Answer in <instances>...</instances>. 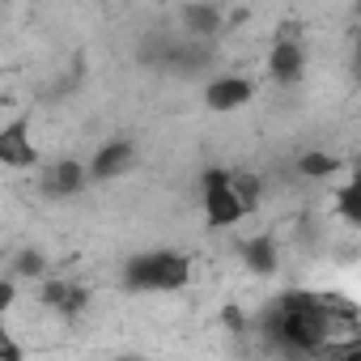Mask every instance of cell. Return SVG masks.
<instances>
[{
	"mask_svg": "<svg viewBox=\"0 0 361 361\" xmlns=\"http://www.w3.org/2000/svg\"><path fill=\"white\" fill-rule=\"evenodd\" d=\"M35 285H39V293H35V298H39V306L56 310V314H60V319H68V323H73V319H81V314L90 310V289H85V285H77V281H60V276L51 281V272H47V276H43V281H35Z\"/></svg>",
	"mask_w": 361,
	"mask_h": 361,
	"instance_id": "obj_7",
	"label": "cell"
},
{
	"mask_svg": "<svg viewBox=\"0 0 361 361\" xmlns=\"http://www.w3.org/2000/svg\"><path fill=\"white\" fill-rule=\"evenodd\" d=\"M268 77L276 85H285V90L302 85V77H306V47H302V39H272Z\"/></svg>",
	"mask_w": 361,
	"mask_h": 361,
	"instance_id": "obj_9",
	"label": "cell"
},
{
	"mask_svg": "<svg viewBox=\"0 0 361 361\" xmlns=\"http://www.w3.org/2000/svg\"><path fill=\"white\" fill-rule=\"evenodd\" d=\"M200 200H204V221L209 230H230L243 221V204L230 188V170L226 166H209L200 174Z\"/></svg>",
	"mask_w": 361,
	"mask_h": 361,
	"instance_id": "obj_3",
	"label": "cell"
},
{
	"mask_svg": "<svg viewBox=\"0 0 361 361\" xmlns=\"http://www.w3.org/2000/svg\"><path fill=\"white\" fill-rule=\"evenodd\" d=\"M18 302V276H0V319H5Z\"/></svg>",
	"mask_w": 361,
	"mask_h": 361,
	"instance_id": "obj_17",
	"label": "cell"
},
{
	"mask_svg": "<svg viewBox=\"0 0 361 361\" xmlns=\"http://www.w3.org/2000/svg\"><path fill=\"white\" fill-rule=\"evenodd\" d=\"M22 357H26L22 340H13V331L5 327V319H0V361H22Z\"/></svg>",
	"mask_w": 361,
	"mask_h": 361,
	"instance_id": "obj_16",
	"label": "cell"
},
{
	"mask_svg": "<svg viewBox=\"0 0 361 361\" xmlns=\"http://www.w3.org/2000/svg\"><path fill=\"white\" fill-rule=\"evenodd\" d=\"M344 166H348V161L336 157V153H327V149H306V153L293 157V170L306 178V183H327V178H336Z\"/></svg>",
	"mask_w": 361,
	"mask_h": 361,
	"instance_id": "obj_12",
	"label": "cell"
},
{
	"mask_svg": "<svg viewBox=\"0 0 361 361\" xmlns=\"http://www.w3.org/2000/svg\"><path fill=\"white\" fill-rule=\"evenodd\" d=\"M243 268H247L251 276H259V281L276 276V268H281V247H276V238H272V234L247 238V243H243Z\"/></svg>",
	"mask_w": 361,
	"mask_h": 361,
	"instance_id": "obj_11",
	"label": "cell"
},
{
	"mask_svg": "<svg viewBox=\"0 0 361 361\" xmlns=\"http://www.w3.org/2000/svg\"><path fill=\"white\" fill-rule=\"evenodd\" d=\"M178 22H183V35L188 39H209L217 43L226 35V13L213 5V0H188L183 13H178Z\"/></svg>",
	"mask_w": 361,
	"mask_h": 361,
	"instance_id": "obj_10",
	"label": "cell"
},
{
	"mask_svg": "<svg viewBox=\"0 0 361 361\" xmlns=\"http://www.w3.org/2000/svg\"><path fill=\"white\" fill-rule=\"evenodd\" d=\"M132 166H136V140L132 136H111L90 153L85 178L90 183H115V178H123Z\"/></svg>",
	"mask_w": 361,
	"mask_h": 361,
	"instance_id": "obj_5",
	"label": "cell"
},
{
	"mask_svg": "<svg viewBox=\"0 0 361 361\" xmlns=\"http://www.w3.org/2000/svg\"><path fill=\"white\" fill-rule=\"evenodd\" d=\"M47 272H51V259L39 247H18L9 259V276H18V281H43Z\"/></svg>",
	"mask_w": 361,
	"mask_h": 361,
	"instance_id": "obj_14",
	"label": "cell"
},
{
	"mask_svg": "<svg viewBox=\"0 0 361 361\" xmlns=\"http://www.w3.org/2000/svg\"><path fill=\"white\" fill-rule=\"evenodd\" d=\"M128 293H174L192 281V259L174 247H153V251H136L123 259L119 272Z\"/></svg>",
	"mask_w": 361,
	"mask_h": 361,
	"instance_id": "obj_2",
	"label": "cell"
},
{
	"mask_svg": "<svg viewBox=\"0 0 361 361\" xmlns=\"http://www.w3.org/2000/svg\"><path fill=\"white\" fill-rule=\"evenodd\" d=\"M255 98V81L247 73H217L204 81V106L213 115H230V111H243L247 102Z\"/></svg>",
	"mask_w": 361,
	"mask_h": 361,
	"instance_id": "obj_6",
	"label": "cell"
},
{
	"mask_svg": "<svg viewBox=\"0 0 361 361\" xmlns=\"http://www.w3.org/2000/svg\"><path fill=\"white\" fill-rule=\"evenodd\" d=\"M43 161L35 136H30V123L26 119H9L0 128V166L5 170H35Z\"/></svg>",
	"mask_w": 361,
	"mask_h": 361,
	"instance_id": "obj_8",
	"label": "cell"
},
{
	"mask_svg": "<svg viewBox=\"0 0 361 361\" xmlns=\"http://www.w3.org/2000/svg\"><path fill=\"white\" fill-rule=\"evenodd\" d=\"M230 188H234V196L243 204V217H251V213L264 209V196H268L264 174H255V170H230Z\"/></svg>",
	"mask_w": 361,
	"mask_h": 361,
	"instance_id": "obj_13",
	"label": "cell"
},
{
	"mask_svg": "<svg viewBox=\"0 0 361 361\" xmlns=\"http://www.w3.org/2000/svg\"><path fill=\"white\" fill-rule=\"evenodd\" d=\"M255 327H259L264 344L285 357H319L327 336H336L323 293H314V289H289V293L272 298L264 306V314L255 319Z\"/></svg>",
	"mask_w": 361,
	"mask_h": 361,
	"instance_id": "obj_1",
	"label": "cell"
},
{
	"mask_svg": "<svg viewBox=\"0 0 361 361\" xmlns=\"http://www.w3.org/2000/svg\"><path fill=\"white\" fill-rule=\"evenodd\" d=\"M243 22H247V9H234V13H230V18H226V30H238V26H243Z\"/></svg>",
	"mask_w": 361,
	"mask_h": 361,
	"instance_id": "obj_19",
	"label": "cell"
},
{
	"mask_svg": "<svg viewBox=\"0 0 361 361\" xmlns=\"http://www.w3.org/2000/svg\"><path fill=\"white\" fill-rule=\"evenodd\" d=\"M39 196L43 200H77L85 188H90V178H85V161L81 157H51V161H39Z\"/></svg>",
	"mask_w": 361,
	"mask_h": 361,
	"instance_id": "obj_4",
	"label": "cell"
},
{
	"mask_svg": "<svg viewBox=\"0 0 361 361\" xmlns=\"http://www.w3.org/2000/svg\"><path fill=\"white\" fill-rule=\"evenodd\" d=\"M331 204H336V213H340L344 226H361V183H357V178H348V183L336 188Z\"/></svg>",
	"mask_w": 361,
	"mask_h": 361,
	"instance_id": "obj_15",
	"label": "cell"
},
{
	"mask_svg": "<svg viewBox=\"0 0 361 361\" xmlns=\"http://www.w3.org/2000/svg\"><path fill=\"white\" fill-rule=\"evenodd\" d=\"M221 323H226L230 331H247V319H243L238 306H226V310H221Z\"/></svg>",
	"mask_w": 361,
	"mask_h": 361,
	"instance_id": "obj_18",
	"label": "cell"
}]
</instances>
